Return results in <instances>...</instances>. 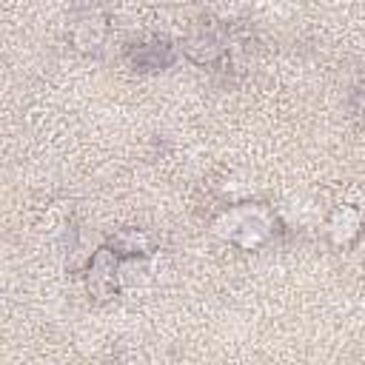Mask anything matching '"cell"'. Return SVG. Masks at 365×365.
I'll use <instances>...</instances> for the list:
<instances>
[{"label": "cell", "instance_id": "cell-1", "mask_svg": "<svg viewBox=\"0 0 365 365\" xmlns=\"http://www.w3.org/2000/svg\"><path fill=\"white\" fill-rule=\"evenodd\" d=\"M117 251H108V248H100L91 259V268H88V288L97 294V297H111L114 285H117Z\"/></svg>", "mask_w": 365, "mask_h": 365}, {"label": "cell", "instance_id": "cell-2", "mask_svg": "<svg viewBox=\"0 0 365 365\" xmlns=\"http://www.w3.org/2000/svg\"><path fill=\"white\" fill-rule=\"evenodd\" d=\"M185 51L197 63H214L220 54H225V37L217 29H211V26L208 29H200V31H194L188 37Z\"/></svg>", "mask_w": 365, "mask_h": 365}, {"label": "cell", "instance_id": "cell-3", "mask_svg": "<svg viewBox=\"0 0 365 365\" xmlns=\"http://www.w3.org/2000/svg\"><path fill=\"white\" fill-rule=\"evenodd\" d=\"M131 63L134 68H143V71H157V68H165L174 63V48L165 43V40H151V43H140L131 48Z\"/></svg>", "mask_w": 365, "mask_h": 365}, {"label": "cell", "instance_id": "cell-4", "mask_svg": "<svg viewBox=\"0 0 365 365\" xmlns=\"http://www.w3.org/2000/svg\"><path fill=\"white\" fill-rule=\"evenodd\" d=\"M103 34H106V23H103V17L94 14V11L83 14V17L74 23V43H77L80 48H97L100 40H103Z\"/></svg>", "mask_w": 365, "mask_h": 365}, {"label": "cell", "instance_id": "cell-5", "mask_svg": "<svg viewBox=\"0 0 365 365\" xmlns=\"http://www.w3.org/2000/svg\"><path fill=\"white\" fill-rule=\"evenodd\" d=\"M111 248H114L117 254H123V257L148 254V251H151V237H148V234H137V231H123V234L111 242Z\"/></svg>", "mask_w": 365, "mask_h": 365}]
</instances>
